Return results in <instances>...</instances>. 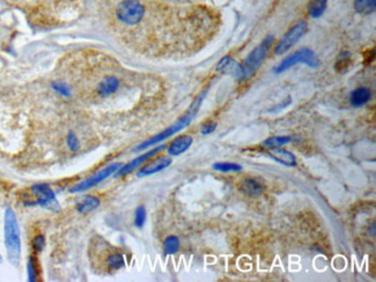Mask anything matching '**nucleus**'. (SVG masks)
<instances>
[{
  "label": "nucleus",
  "mask_w": 376,
  "mask_h": 282,
  "mask_svg": "<svg viewBox=\"0 0 376 282\" xmlns=\"http://www.w3.org/2000/svg\"><path fill=\"white\" fill-rule=\"evenodd\" d=\"M309 14L313 18L317 19L322 17L327 8V0H312L309 2Z\"/></svg>",
  "instance_id": "nucleus-19"
},
{
  "label": "nucleus",
  "mask_w": 376,
  "mask_h": 282,
  "mask_svg": "<svg viewBox=\"0 0 376 282\" xmlns=\"http://www.w3.org/2000/svg\"><path fill=\"white\" fill-rule=\"evenodd\" d=\"M173 160L170 158H167V156H162V158H159L154 160V161L149 162L147 163L145 167H143L138 171L137 176L138 177H146V176H150V175L158 174V172L165 170L166 168H168L169 165L171 164Z\"/></svg>",
  "instance_id": "nucleus-11"
},
{
  "label": "nucleus",
  "mask_w": 376,
  "mask_h": 282,
  "mask_svg": "<svg viewBox=\"0 0 376 282\" xmlns=\"http://www.w3.org/2000/svg\"><path fill=\"white\" fill-rule=\"evenodd\" d=\"M34 194L36 197V205L43 206L49 209H59V205L57 199H56L55 193L51 190V187L46 184H37L31 187Z\"/></svg>",
  "instance_id": "nucleus-8"
},
{
  "label": "nucleus",
  "mask_w": 376,
  "mask_h": 282,
  "mask_svg": "<svg viewBox=\"0 0 376 282\" xmlns=\"http://www.w3.org/2000/svg\"><path fill=\"white\" fill-rule=\"evenodd\" d=\"M213 169L218 171H224V172H228V171H241L242 170V167L237 163H230V162H222V163H214L213 164Z\"/></svg>",
  "instance_id": "nucleus-23"
},
{
  "label": "nucleus",
  "mask_w": 376,
  "mask_h": 282,
  "mask_svg": "<svg viewBox=\"0 0 376 282\" xmlns=\"http://www.w3.org/2000/svg\"><path fill=\"white\" fill-rule=\"evenodd\" d=\"M241 191L243 193H246L247 196L250 197H257L263 192V186L261 183H258L256 180L252 178H248V180H244L241 184Z\"/></svg>",
  "instance_id": "nucleus-16"
},
{
  "label": "nucleus",
  "mask_w": 376,
  "mask_h": 282,
  "mask_svg": "<svg viewBox=\"0 0 376 282\" xmlns=\"http://www.w3.org/2000/svg\"><path fill=\"white\" fill-rule=\"evenodd\" d=\"M217 71L222 74L233 75L236 80L243 81V70L240 64H237L230 56H226L217 64Z\"/></svg>",
  "instance_id": "nucleus-10"
},
{
  "label": "nucleus",
  "mask_w": 376,
  "mask_h": 282,
  "mask_svg": "<svg viewBox=\"0 0 376 282\" xmlns=\"http://www.w3.org/2000/svg\"><path fill=\"white\" fill-rule=\"evenodd\" d=\"M268 155L278 163H281L286 167H294L296 165V159L292 153L279 147H268Z\"/></svg>",
  "instance_id": "nucleus-12"
},
{
  "label": "nucleus",
  "mask_w": 376,
  "mask_h": 282,
  "mask_svg": "<svg viewBox=\"0 0 376 282\" xmlns=\"http://www.w3.org/2000/svg\"><path fill=\"white\" fill-rule=\"evenodd\" d=\"M215 128H217V123H208L202 127V133L205 134V136L206 134H211L214 132Z\"/></svg>",
  "instance_id": "nucleus-30"
},
{
  "label": "nucleus",
  "mask_w": 376,
  "mask_h": 282,
  "mask_svg": "<svg viewBox=\"0 0 376 282\" xmlns=\"http://www.w3.org/2000/svg\"><path fill=\"white\" fill-rule=\"evenodd\" d=\"M372 97V93L371 90L366 87H359V88L354 89L352 93H351V103L354 106H361L363 104H366Z\"/></svg>",
  "instance_id": "nucleus-14"
},
{
  "label": "nucleus",
  "mask_w": 376,
  "mask_h": 282,
  "mask_svg": "<svg viewBox=\"0 0 376 282\" xmlns=\"http://www.w3.org/2000/svg\"><path fill=\"white\" fill-rule=\"evenodd\" d=\"M192 142H193L192 138L189 136H182L176 138V139L170 143V146H169L168 148L169 155L178 156L183 154L184 152H187V150L190 148V146L192 145Z\"/></svg>",
  "instance_id": "nucleus-13"
},
{
  "label": "nucleus",
  "mask_w": 376,
  "mask_h": 282,
  "mask_svg": "<svg viewBox=\"0 0 376 282\" xmlns=\"http://www.w3.org/2000/svg\"><path fill=\"white\" fill-rule=\"evenodd\" d=\"M307 27H308V24H307L306 21H300L295 26L291 28V30L285 34L284 37L277 45V48H275V55H283V53L292 48L295 43L299 42L301 37L306 34Z\"/></svg>",
  "instance_id": "nucleus-6"
},
{
  "label": "nucleus",
  "mask_w": 376,
  "mask_h": 282,
  "mask_svg": "<svg viewBox=\"0 0 376 282\" xmlns=\"http://www.w3.org/2000/svg\"><path fill=\"white\" fill-rule=\"evenodd\" d=\"M0 262H1V257H0Z\"/></svg>",
  "instance_id": "nucleus-31"
},
{
  "label": "nucleus",
  "mask_w": 376,
  "mask_h": 282,
  "mask_svg": "<svg viewBox=\"0 0 376 282\" xmlns=\"http://www.w3.org/2000/svg\"><path fill=\"white\" fill-rule=\"evenodd\" d=\"M28 275H29V281H35L36 280L35 265H34L33 259H30L29 262H28Z\"/></svg>",
  "instance_id": "nucleus-29"
},
{
  "label": "nucleus",
  "mask_w": 376,
  "mask_h": 282,
  "mask_svg": "<svg viewBox=\"0 0 376 282\" xmlns=\"http://www.w3.org/2000/svg\"><path fill=\"white\" fill-rule=\"evenodd\" d=\"M66 142H67V147L72 150V152H77V150L79 149V147H80L79 140H78V138L74 133L71 132L70 134H68Z\"/></svg>",
  "instance_id": "nucleus-27"
},
{
  "label": "nucleus",
  "mask_w": 376,
  "mask_h": 282,
  "mask_svg": "<svg viewBox=\"0 0 376 282\" xmlns=\"http://www.w3.org/2000/svg\"><path fill=\"white\" fill-rule=\"evenodd\" d=\"M146 222V209L144 206H139L136 209V215H134V224L138 228H143Z\"/></svg>",
  "instance_id": "nucleus-25"
},
{
  "label": "nucleus",
  "mask_w": 376,
  "mask_h": 282,
  "mask_svg": "<svg viewBox=\"0 0 376 282\" xmlns=\"http://www.w3.org/2000/svg\"><path fill=\"white\" fill-rule=\"evenodd\" d=\"M292 140L290 137H272L266 139L263 145L266 147H280L285 145V143H288L290 141Z\"/></svg>",
  "instance_id": "nucleus-24"
},
{
  "label": "nucleus",
  "mask_w": 376,
  "mask_h": 282,
  "mask_svg": "<svg viewBox=\"0 0 376 282\" xmlns=\"http://www.w3.org/2000/svg\"><path fill=\"white\" fill-rule=\"evenodd\" d=\"M33 246L36 251H42L43 247H44V237L42 235H39L33 242Z\"/></svg>",
  "instance_id": "nucleus-28"
},
{
  "label": "nucleus",
  "mask_w": 376,
  "mask_h": 282,
  "mask_svg": "<svg viewBox=\"0 0 376 282\" xmlns=\"http://www.w3.org/2000/svg\"><path fill=\"white\" fill-rule=\"evenodd\" d=\"M52 88L55 89L58 94H61V95L65 96V97H68V96L71 95V89H70V87H68L66 83L55 82V83L52 84Z\"/></svg>",
  "instance_id": "nucleus-26"
},
{
  "label": "nucleus",
  "mask_w": 376,
  "mask_h": 282,
  "mask_svg": "<svg viewBox=\"0 0 376 282\" xmlns=\"http://www.w3.org/2000/svg\"><path fill=\"white\" fill-rule=\"evenodd\" d=\"M205 95H206V92H204L202 95H200L198 99H197L196 101L193 102V104L191 105L189 112H188V114L184 116L183 118L178 119L176 123L171 125V126L167 127L166 130L162 131V132H160L159 134H156L155 137H153L148 140L144 141L142 145H139L137 147V149H134V152H139V150H144V149L148 148V147L155 145V143L160 142V141H164L165 139H168V138L174 136L175 133L180 132L181 130L186 128L188 125H189L191 121H192V119L195 118V116L197 115V111H198L199 106H200V104H202V101L204 100V97H205Z\"/></svg>",
  "instance_id": "nucleus-2"
},
{
  "label": "nucleus",
  "mask_w": 376,
  "mask_h": 282,
  "mask_svg": "<svg viewBox=\"0 0 376 282\" xmlns=\"http://www.w3.org/2000/svg\"><path fill=\"white\" fill-rule=\"evenodd\" d=\"M180 249V240L176 236H169L166 238L164 244V250L166 255H174Z\"/></svg>",
  "instance_id": "nucleus-20"
},
{
  "label": "nucleus",
  "mask_w": 376,
  "mask_h": 282,
  "mask_svg": "<svg viewBox=\"0 0 376 282\" xmlns=\"http://www.w3.org/2000/svg\"><path fill=\"white\" fill-rule=\"evenodd\" d=\"M165 148H166L165 145L159 146V147H156V148H154V149H150L149 152L145 153V154L140 155L139 158H136L134 160H132V161H131L130 163H127V164H125V165L123 164L120 169H118L117 171H116V177L125 176V175L130 174V172H132L133 170H136V169L138 167H140V165H142L144 162H146L147 160H149L150 158H153V156L156 155V154H158V153L161 152V150H164Z\"/></svg>",
  "instance_id": "nucleus-9"
},
{
  "label": "nucleus",
  "mask_w": 376,
  "mask_h": 282,
  "mask_svg": "<svg viewBox=\"0 0 376 282\" xmlns=\"http://www.w3.org/2000/svg\"><path fill=\"white\" fill-rule=\"evenodd\" d=\"M5 245L7 249L9 262L18 266L21 256L20 229H19L17 216L11 208L6 209L5 213Z\"/></svg>",
  "instance_id": "nucleus-1"
},
{
  "label": "nucleus",
  "mask_w": 376,
  "mask_h": 282,
  "mask_svg": "<svg viewBox=\"0 0 376 282\" xmlns=\"http://www.w3.org/2000/svg\"><path fill=\"white\" fill-rule=\"evenodd\" d=\"M354 8L361 14H371L376 9V0H355Z\"/></svg>",
  "instance_id": "nucleus-18"
},
{
  "label": "nucleus",
  "mask_w": 376,
  "mask_h": 282,
  "mask_svg": "<svg viewBox=\"0 0 376 282\" xmlns=\"http://www.w3.org/2000/svg\"><path fill=\"white\" fill-rule=\"evenodd\" d=\"M274 42V36H268L263 40V42L251 53H249L248 57L241 65L243 70V80L248 79L255 73L257 68L262 65V62L265 60L266 56L270 52V49Z\"/></svg>",
  "instance_id": "nucleus-3"
},
{
  "label": "nucleus",
  "mask_w": 376,
  "mask_h": 282,
  "mask_svg": "<svg viewBox=\"0 0 376 282\" xmlns=\"http://www.w3.org/2000/svg\"><path fill=\"white\" fill-rule=\"evenodd\" d=\"M296 64H305L308 65L309 67H318L319 65V59L316 53L308 48H302L297 50L296 52L292 53V55L287 56L278 66L274 67L273 72L275 74H280L283 72L290 70L291 67H293Z\"/></svg>",
  "instance_id": "nucleus-4"
},
{
  "label": "nucleus",
  "mask_w": 376,
  "mask_h": 282,
  "mask_svg": "<svg viewBox=\"0 0 376 282\" xmlns=\"http://www.w3.org/2000/svg\"><path fill=\"white\" fill-rule=\"evenodd\" d=\"M350 56L351 55L349 52H344L339 56L336 62V70L338 72H346L349 70L351 65H352V59H351Z\"/></svg>",
  "instance_id": "nucleus-21"
},
{
  "label": "nucleus",
  "mask_w": 376,
  "mask_h": 282,
  "mask_svg": "<svg viewBox=\"0 0 376 282\" xmlns=\"http://www.w3.org/2000/svg\"><path fill=\"white\" fill-rule=\"evenodd\" d=\"M117 19L128 26L139 23L145 15V7L137 0H124L116 11Z\"/></svg>",
  "instance_id": "nucleus-5"
},
{
  "label": "nucleus",
  "mask_w": 376,
  "mask_h": 282,
  "mask_svg": "<svg viewBox=\"0 0 376 282\" xmlns=\"http://www.w3.org/2000/svg\"><path fill=\"white\" fill-rule=\"evenodd\" d=\"M118 87H120V81H118L117 78L108 77L100 82L98 90L101 95L108 96L114 94L118 89Z\"/></svg>",
  "instance_id": "nucleus-15"
},
{
  "label": "nucleus",
  "mask_w": 376,
  "mask_h": 282,
  "mask_svg": "<svg viewBox=\"0 0 376 282\" xmlns=\"http://www.w3.org/2000/svg\"><path fill=\"white\" fill-rule=\"evenodd\" d=\"M99 206H100L99 198H96V197H93V196H87L86 198H84L83 201L78 203L77 209L78 212L80 213H89L94 211L95 208H98Z\"/></svg>",
  "instance_id": "nucleus-17"
},
{
  "label": "nucleus",
  "mask_w": 376,
  "mask_h": 282,
  "mask_svg": "<svg viewBox=\"0 0 376 282\" xmlns=\"http://www.w3.org/2000/svg\"><path fill=\"white\" fill-rule=\"evenodd\" d=\"M122 165H123L122 163H114V164L109 165V167L104 168L103 170H101L100 172H98V174L94 175V176L88 178V180L81 181V183L78 184V185L72 187V189L70 190V192L71 193L83 192V191L88 190V189H90V187L99 185L100 183H102L103 181H105L109 176H111L112 174H115V172L117 171L118 169L122 167Z\"/></svg>",
  "instance_id": "nucleus-7"
},
{
  "label": "nucleus",
  "mask_w": 376,
  "mask_h": 282,
  "mask_svg": "<svg viewBox=\"0 0 376 282\" xmlns=\"http://www.w3.org/2000/svg\"><path fill=\"white\" fill-rule=\"evenodd\" d=\"M106 264H108L109 267L114 268V269H118V268L123 267V266L125 265L124 257L122 256L121 253H112V255L109 256L108 259H106Z\"/></svg>",
  "instance_id": "nucleus-22"
}]
</instances>
